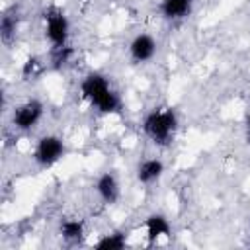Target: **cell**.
<instances>
[{"label": "cell", "mask_w": 250, "mask_h": 250, "mask_svg": "<svg viewBox=\"0 0 250 250\" xmlns=\"http://www.w3.org/2000/svg\"><path fill=\"white\" fill-rule=\"evenodd\" d=\"M129 55L135 62H146L156 55V41L148 33H139L129 43Z\"/></svg>", "instance_id": "6"}, {"label": "cell", "mask_w": 250, "mask_h": 250, "mask_svg": "<svg viewBox=\"0 0 250 250\" xmlns=\"http://www.w3.org/2000/svg\"><path fill=\"white\" fill-rule=\"evenodd\" d=\"M62 156H64V143L57 135H43L37 141L35 150H33V160L41 168H49L57 164Z\"/></svg>", "instance_id": "4"}, {"label": "cell", "mask_w": 250, "mask_h": 250, "mask_svg": "<svg viewBox=\"0 0 250 250\" xmlns=\"http://www.w3.org/2000/svg\"><path fill=\"white\" fill-rule=\"evenodd\" d=\"M16 31H18V16L6 12L2 16V21H0V37H2V43L4 45H10L16 39Z\"/></svg>", "instance_id": "12"}, {"label": "cell", "mask_w": 250, "mask_h": 250, "mask_svg": "<svg viewBox=\"0 0 250 250\" xmlns=\"http://www.w3.org/2000/svg\"><path fill=\"white\" fill-rule=\"evenodd\" d=\"M70 23L66 14L61 8H49L45 12V37L53 47H64L68 41Z\"/></svg>", "instance_id": "3"}, {"label": "cell", "mask_w": 250, "mask_h": 250, "mask_svg": "<svg viewBox=\"0 0 250 250\" xmlns=\"http://www.w3.org/2000/svg\"><path fill=\"white\" fill-rule=\"evenodd\" d=\"M193 8V0H162L160 14L166 20H180L186 18Z\"/></svg>", "instance_id": "9"}, {"label": "cell", "mask_w": 250, "mask_h": 250, "mask_svg": "<svg viewBox=\"0 0 250 250\" xmlns=\"http://www.w3.org/2000/svg\"><path fill=\"white\" fill-rule=\"evenodd\" d=\"M176 131H178V115L172 107L152 109L143 119V133L158 146L170 145Z\"/></svg>", "instance_id": "2"}, {"label": "cell", "mask_w": 250, "mask_h": 250, "mask_svg": "<svg viewBox=\"0 0 250 250\" xmlns=\"http://www.w3.org/2000/svg\"><path fill=\"white\" fill-rule=\"evenodd\" d=\"M145 227H146L148 242H154V240H158L160 236H170V223H168V219H166L164 215H158V213L150 215V217L146 219Z\"/></svg>", "instance_id": "10"}, {"label": "cell", "mask_w": 250, "mask_h": 250, "mask_svg": "<svg viewBox=\"0 0 250 250\" xmlns=\"http://www.w3.org/2000/svg\"><path fill=\"white\" fill-rule=\"evenodd\" d=\"M125 244H127V234L125 232H111V234H105L104 238H100L96 248H100V250H121V248H125Z\"/></svg>", "instance_id": "13"}, {"label": "cell", "mask_w": 250, "mask_h": 250, "mask_svg": "<svg viewBox=\"0 0 250 250\" xmlns=\"http://www.w3.org/2000/svg\"><path fill=\"white\" fill-rule=\"evenodd\" d=\"M96 193L100 195V199L107 205L115 203L119 199V182L111 172H104L102 176H98L96 180Z\"/></svg>", "instance_id": "7"}, {"label": "cell", "mask_w": 250, "mask_h": 250, "mask_svg": "<svg viewBox=\"0 0 250 250\" xmlns=\"http://www.w3.org/2000/svg\"><path fill=\"white\" fill-rule=\"evenodd\" d=\"M70 55H72V49H70L68 45H64V47H53V53H51V62H53V66L59 68V66L66 64L68 59H70Z\"/></svg>", "instance_id": "14"}, {"label": "cell", "mask_w": 250, "mask_h": 250, "mask_svg": "<svg viewBox=\"0 0 250 250\" xmlns=\"http://www.w3.org/2000/svg\"><path fill=\"white\" fill-rule=\"evenodd\" d=\"M41 115H43V104L39 100H27L14 109L12 123L20 131H29L39 123Z\"/></svg>", "instance_id": "5"}, {"label": "cell", "mask_w": 250, "mask_h": 250, "mask_svg": "<svg viewBox=\"0 0 250 250\" xmlns=\"http://www.w3.org/2000/svg\"><path fill=\"white\" fill-rule=\"evenodd\" d=\"M246 139L250 141V115H248V119H246Z\"/></svg>", "instance_id": "16"}, {"label": "cell", "mask_w": 250, "mask_h": 250, "mask_svg": "<svg viewBox=\"0 0 250 250\" xmlns=\"http://www.w3.org/2000/svg\"><path fill=\"white\" fill-rule=\"evenodd\" d=\"M39 72H41V62H39V59L29 57V59L25 61V64H23V78H31V76H35V74H39Z\"/></svg>", "instance_id": "15"}, {"label": "cell", "mask_w": 250, "mask_h": 250, "mask_svg": "<svg viewBox=\"0 0 250 250\" xmlns=\"http://www.w3.org/2000/svg\"><path fill=\"white\" fill-rule=\"evenodd\" d=\"M162 174H164V164L158 158H145L137 166V180L145 186L158 182L162 178Z\"/></svg>", "instance_id": "8"}, {"label": "cell", "mask_w": 250, "mask_h": 250, "mask_svg": "<svg viewBox=\"0 0 250 250\" xmlns=\"http://www.w3.org/2000/svg\"><path fill=\"white\" fill-rule=\"evenodd\" d=\"M61 234L70 244L80 242L84 238V223L78 219H66L61 223Z\"/></svg>", "instance_id": "11"}, {"label": "cell", "mask_w": 250, "mask_h": 250, "mask_svg": "<svg viewBox=\"0 0 250 250\" xmlns=\"http://www.w3.org/2000/svg\"><path fill=\"white\" fill-rule=\"evenodd\" d=\"M80 92L100 113H117L121 107L119 96L111 88L107 76H104L100 72L86 74L80 84Z\"/></svg>", "instance_id": "1"}]
</instances>
